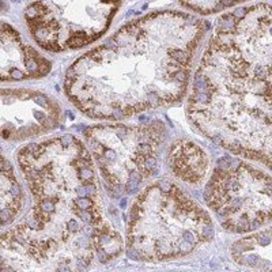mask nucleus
<instances>
[{
    "instance_id": "423d86ee",
    "label": "nucleus",
    "mask_w": 272,
    "mask_h": 272,
    "mask_svg": "<svg viewBox=\"0 0 272 272\" xmlns=\"http://www.w3.org/2000/svg\"><path fill=\"white\" fill-rule=\"evenodd\" d=\"M161 131L153 125L93 127L86 132V138L108 183L133 193L146 177L156 171L155 153L161 143Z\"/></svg>"
},
{
    "instance_id": "39448f33",
    "label": "nucleus",
    "mask_w": 272,
    "mask_h": 272,
    "mask_svg": "<svg viewBox=\"0 0 272 272\" xmlns=\"http://www.w3.org/2000/svg\"><path fill=\"white\" fill-rule=\"evenodd\" d=\"M204 199L222 226L234 233L254 230L271 221V177L238 159H219Z\"/></svg>"
},
{
    "instance_id": "9d476101",
    "label": "nucleus",
    "mask_w": 272,
    "mask_h": 272,
    "mask_svg": "<svg viewBox=\"0 0 272 272\" xmlns=\"http://www.w3.org/2000/svg\"><path fill=\"white\" fill-rule=\"evenodd\" d=\"M233 256L238 264L252 268L271 269V230L237 241L233 245Z\"/></svg>"
},
{
    "instance_id": "9b49d317",
    "label": "nucleus",
    "mask_w": 272,
    "mask_h": 272,
    "mask_svg": "<svg viewBox=\"0 0 272 272\" xmlns=\"http://www.w3.org/2000/svg\"><path fill=\"white\" fill-rule=\"evenodd\" d=\"M1 153V150H0ZM23 204V192L11 163L0 154V226L10 223Z\"/></svg>"
},
{
    "instance_id": "7ed1b4c3",
    "label": "nucleus",
    "mask_w": 272,
    "mask_h": 272,
    "mask_svg": "<svg viewBox=\"0 0 272 272\" xmlns=\"http://www.w3.org/2000/svg\"><path fill=\"white\" fill-rule=\"evenodd\" d=\"M271 8L223 15L194 76L188 116L229 151L271 163Z\"/></svg>"
},
{
    "instance_id": "f03ea898",
    "label": "nucleus",
    "mask_w": 272,
    "mask_h": 272,
    "mask_svg": "<svg viewBox=\"0 0 272 272\" xmlns=\"http://www.w3.org/2000/svg\"><path fill=\"white\" fill-rule=\"evenodd\" d=\"M176 15L135 21L76 60L66 75L71 101L90 117L124 120L183 98L192 53L209 23L184 15L163 37Z\"/></svg>"
},
{
    "instance_id": "0eeeda50",
    "label": "nucleus",
    "mask_w": 272,
    "mask_h": 272,
    "mask_svg": "<svg viewBox=\"0 0 272 272\" xmlns=\"http://www.w3.org/2000/svg\"><path fill=\"white\" fill-rule=\"evenodd\" d=\"M59 106L38 91L25 90L21 110H16L10 90L0 91V136L26 139L53 128L59 123Z\"/></svg>"
},
{
    "instance_id": "f257e3e1",
    "label": "nucleus",
    "mask_w": 272,
    "mask_h": 272,
    "mask_svg": "<svg viewBox=\"0 0 272 272\" xmlns=\"http://www.w3.org/2000/svg\"><path fill=\"white\" fill-rule=\"evenodd\" d=\"M34 206L22 223L0 234V271L84 269L123 250L104 219L93 159L72 135L19 151Z\"/></svg>"
},
{
    "instance_id": "20e7f679",
    "label": "nucleus",
    "mask_w": 272,
    "mask_h": 272,
    "mask_svg": "<svg viewBox=\"0 0 272 272\" xmlns=\"http://www.w3.org/2000/svg\"><path fill=\"white\" fill-rule=\"evenodd\" d=\"M212 238L208 214L176 185L169 189L150 185L129 212L127 250L135 260L161 261L184 256Z\"/></svg>"
},
{
    "instance_id": "1a4fd4ad",
    "label": "nucleus",
    "mask_w": 272,
    "mask_h": 272,
    "mask_svg": "<svg viewBox=\"0 0 272 272\" xmlns=\"http://www.w3.org/2000/svg\"><path fill=\"white\" fill-rule=\"evenodd\" d=\"M168 162L171 171L178 178L191 184H199L203 181L208 169V158L206 153L188 140L177 142L171 146Z\"/></svg>"
},
{
    "instance_id": "6e6552de",
    "label": "nucleus",
    "mask_w": 272,
    "mask_h": 272,
    "mask_svg": "<svg viewBox=\"0 0 272 272\" xmlns=\"http://www.w3.org/2000/svg\"><path fill=\"white\" fill-rule=\"evenodd\" d=\"M31 51L12 27L0 23V82L31 78L26 66Z\"/></svg>"
}]
</instances>
